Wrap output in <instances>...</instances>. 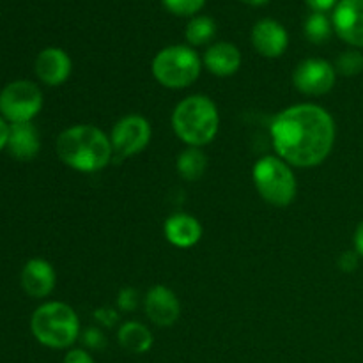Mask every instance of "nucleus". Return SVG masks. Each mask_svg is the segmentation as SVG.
I'll return each instance as SVG.
<instances>
[{"label":"nucleus","mask_w":363,"mask_h":363,"mask_svg":"<svg viewBox=\"0 0 363 363\" xmlns=\"http://www.w3.org/2000/svg\"><path fill=\"white\" fill-rule=\"evenodd\" d=\"M269 135L277 156L287 165L311 169L330 156L337 128L328 110L314 103H300L277 113Z\"/></svg>","instance_id":"obj_1"},{"label":"nucleus","mask_w":363,"mask_h":363,"mask_svg":"<svg viewBox=\"0 0 363 363\" xmlns=\"http://www.w3.org/2000/svg\"><path fill=\"white\" fill-rule=\"evenodd\" d=\"M55 151L64 165L77 172L91 174L108 165L113 149L108 135L98 126L77 124L59 135Z\"/></svg>","instance_id":"obj_2"},{"label":"nucleus","mask_w":363,"mask_h":363,"mask_svg":"<svg viewBox=\"0 0 363 363\" xmlns=\"http://www.w3.org/2000/svg\"><path fill=\"white\" fill-rule=\"evenodd\" d=\"M172 128L188 147H204L211 144L220 128V113L215 101L204 94L184 98L174 108Z\"/></svg>","instance_id":"obj_3"},{"label":"nucleus","mask_w":363,"mask_h":363,"mask_svg":"<svg viewBox=\"0 0 363 363\" xmlns=\"http://www.w3.org/2000/svg\"><path fill=\"white\" fill-rule=\"evenodd\" d=\"M32 335L39 344L52 350H66L80 335V319L69 305L48 301L35 308L30 319Z\"/></svg>","instance_id":"obj_4"},{"label":"nucleus","mask_w":363,"mask_h":363,"mask_svg":"<svg viewBox=\"0 0 363 363\" xmlns=\"http://www.w3.org/2000/svg\"><path fill=\"white\" fill-rule=\"evenodd\" d=\"M254 184L262 201L275 208H286L293 204L298 194L296 176L291 165L279 156H262L252 170Z\"/></svg>","instance_id":"obj_5"},{"label":"nucleus","mask_w":363,"mask_h":363,"mask_svg":"<svg viewBox=\"0 0 363 363\" xmlns=\"http://www.w3.org/2000/svg\"><path fill=\"white\" fill-rule=\"evenodd\" d=\"M151 71L156 82L163 87L186 89L201 77L202 60L190 46L172 45L156 53Z\"/></svg>","instance_id":"obj_6"},{"label":"nucleus","mask_w":363,"mask_h":363,"mask_svg":"<svg viewBox=\"0 0 363 363\" xmlns=\"http://www.w3.org/2000/svg\"><path fill=\"white\" fill-rule=\"evenodd\" d=\"M43 108V92L34 82L16 80L0 92V113L11 124L30 123Z\"/></svg>","instance_id":"obj_7"},{"label":"nucleus","mask_w":363,"mask_h":363,"mask_svg":"<svg viewBox=\"0 0 363 363\" xmlns=\"http://www.w3.org/2000/svg\"><path fill=\"white\" fill-rule=\"evenodd\" d=\"M152 137V128L145 117L138 113L124 116L116 123L110 135L112 149L121 158H131L149 145Z\"/></svg>","instance_id":"obj_8"},{"label":"nucleus","mask_w":363,"mask_h":363,"mask_svg":"<svg viewBox=\"0 0 363 363\" xmlns=\"http://www.w3.org/2000/svg\"><path fill=\"white\" fill-rule=\"evenodd\" d=\"M337 82V71L332 62L325 59H305L294 67L293 84L301 94H328Z\"/></svg>","instance_id":"obj_9"},{"label":"nucleus","mask_w":363,"mask_h":363,"mask_svg":"<svg viewBox=\"0 0 363 363\" xmlns=\"http://www.w3.org/2000/svg\"><path fill=\"white\" fill-rule=\"evenodd\" d=\"M335 34L353 48H363V0H340L332 16Z\"/></svg>","instance_id":"obj_10"},{"label":"nucleus","mask_w":363,"mask_h":363,"mask_svg":"<svg viewBox=\"0 0 363 363\" xmlns=\"http://www.w3.org/2000/svg\"><path fill=\"white\" fill-rule=\"evenodd\" d=\"M145 315L152 325L160 328L176 325L181 315V301L172 289L167 286H155L147 291L144 300Z\"/></svg>","instance_id":"obj_11"},{"label":"nucleus","mask_w":363,"mask_h":363,"mask_svg":"<svg viewBox=\"0 0 363 363\" xmlns=\"http://www.w3.org/2000/svg\"><path fill=\"white\" fill-rule=\"evenodd\" d=\"M250 38L255 52L266 59H279L289 46V34L284 25L272 18L259 20L252 28Z\"/></svg>","instance_id":"obj_12"},{"label":"nucleus","mask_w":363,"mask_h":363,"mask_svg":"<svg viewBox=\"0 0 363 363\" xmlns=\"http://www.w3.org/2000/svg\"><path fill=\"white\" fill-rule=\"evenodd\" d=\"M35 74L50 87H59L71 77V57L60 48H45L35 59Z\"/></svg>","instance_id":"obj_13"},{"label":"nucleus","mask_w":363,"mask_h":363,"mask_svg":"<svg viewBox=\"0 0 363 363\" xmlns=\"http://www.w3.org/2000/svg\"><path fill=\"white\" fill-rule=\"evenodd\" d=\"M57 275L45 259H30L21 269V287L32 298H46L55 289Z\"/></svg>","instance_id":"obj_14"},{"label":"nucleus","mask_w":363,"mask_h":363,"mask_svg":"<svg viewBox=\"0 0 363 363\" xmlns=\"http://www.w3.org/2000/svg\"><path fill=\"white\" fill-rule=\"evenodd\" d=\"M163 234L167 241L176 248H191L201 241L202 225L195 216L188 213H174L165 220Z\"/></svg>","instance_id":"obj_15"},{"label":"nucleus","mask_w":363,"mask_h":363,"mask_svg":"<svg viewBox=\"0 0 363 363\" xmlns=\"http://www.w3.org/2000/svg\"><path fill=\"white\" fill-rule=\"evenodd\" d=\"M202 64L215 77H233L241 67V52L233 43L218 41L206 50Z\"/></svg>","instance_id":"obj_16"},{"label":"nucleus","mask_w":363,"mask_h":363,"mask_svg":"<svg viewBox=\"0 0 363 363\" xmlns=\"http://www.w3.org/2000/svg\"><path fill=\"white\" fill-rule=\"evenodd\" d=\"M7 149L11 155L21 162H28L38 156L41 149V138L39 131L32 123L11 124L9 126V140H7Z\"/></svg>","instance_id":"obj_17"},{"label":"nucleus","mask_w":363,"mask_h":363,"mask_svg":"<svg viewBox=\"0 0 363 363\" xmlns=\"http://www.w3.org/2000/svg\"><path fill=\"white\" fill-rule=\"evenodd\" d=\"M117 340H119V346L131 354L147 353L155 344L151 330L138 321L124 323L117 332Z\"/></svg>","instance_id":"obj_18"},{"label":"nucleus","mask_w":363,"mask_h":363,"mask_svg":"<svg viewBox=\"0 0 363 363\" xmlns=\"http://www.w3.org/2000/svg\"><path fill=\"white\" fill-rule=\"evenodd\" d=\"M176 169L184 181H199L208 169V156L201 147H188L177 156Z\"/></svg>","instance_id":"obj_19"},{"label":"nucleus","mask_w":363,"mask_h":363,"mask_svg":"<svg viewBox=\"0 0 363 363\" xmlns=\"http://www.w3.org/2000/svg\"><path fill=\"white\" fill-rule=\"evenodd\" d=\"M186 41L191 46H204L216 35V23L209 16H194L186 25Z\"/></svg>","instance_id":"obj_20"},{"label":"nucleus","mask_w":363,"mask_h":363,"mask_svg":"<svg viewBox=\"0 0 363 363\" xmlns=\"http://www.w3.org/2000/svg\"><path fill=\"white\" fill-rule=\"evenodd\" d=\"M305 38L314 45H323L332 38L333 23L325 13H312L303 25Z\"/></svg>","instance_id":"obj_21"},{"label":"nucleus","mask_w":363,"mask_h":363,"mask_svg":"<svg viewBox=\"0 0 363 363\" xmlns=\"http://www.w3.org/2000/svg\"><path fill=\"white\" fill-rule=\"evenodd\" d=\"M337 74L340 77H357L363 71V53L360 50H346L337 57L335 64Z\"/></svg>","instance_id":"obj_22"},{"label":"nucleus","mask_w":363,"mask_h":363,"mask_svg":"<svg viewBox=\"0 0 363 363\" xmlns=\"http://www.w3.org/2000/svg\"><path fill=\"white\" fill-rule=\"evenodd\" d=\"M165 9L176 16H197L199 11L206 6V0H162Z\"/></svg>","instance_id":"obj_23"},{"label":"nucleus","mask_w":363,"mask_h":363,"mask_svg":"<svg viewBox=\"0 0 363 363\" xmlns=\"http://www.w3.org/2000/svg\"><path fill=\"white\" fill-rule=\"evenodd\" d=\"M358 261H360V255L357 252H344L339 257V268L342 269L344 273H353L354 269L358 268Z\"/></svg>","instance_id":"obj_24"},{"label":"nucleus","mask_w":363,"mask_h":363,"mask_svg":"<svg viewBox=\"0 0 363 363\" xmlns=\"http://www.w3.org/2000/svg\"><path fill=\"white\" fill-rule=\"evenodd\" d=\"M62 363H96L94 358L84 350H71L69 353H66Z\"/></svg>","instance_id":"obj_25"},{"label":"nucleus","mask_w":363,"mask_h":363,"mask_svg":"<svg viewBox=\"0 0 363 363\" xmlns=\"http://www.w3.org/2000/svg\"><path fill=\"white\" fill-rule=\"evenodd\" d=\"M119 307L123 311L131 312L135 307H137V296H135V291L133 289H124L121 291L119 294Z\"/></svg>","instance_id":"obj_26"},{"label":"nucleus","mask_w":363,"mask_h":363,"mask_svg":"<svg viewBox=\"0 0 363 363\" xmlns=\"http://www.w3.org/2000/svg\"><path fill=\"white\" fill-rule=\"evenodd\" d=\"M340 0H305L308 7H311L314 13H326L330 9H335V6Z\"/></svg>","instance_id":"obj_27"},{"label":"nucleus","mask_w":363,"mask_h":363,"mask_svg":"<svg viewBox=\"0 0 363 363\" xmlns=\"http://www.w3.org/2000/svg\"><path fill=\"white\" fill-rule=\"evenodd\" d=\"M85 344L89 347H92V350H101L105 346V337L98 330H87L85 332Z\"/></svg>","instance_id":"obj_28"},{"label":"nucleus","mask_w":363,"mask_h":363,"mask_svg":"<svg viewBox=\"0 0 363 363\" xmlns=\"http://www.w3.org/2000/svg\"><path fill=\"white\" fill-rule=\"evenodd\" d=\"M353 243H354V252H357L360 257H363V220L358 223L357 230H354Z\"/></svg>","instance_id":"obj_29"},{"label":"nucleus","mask_w":363,"mask_h":363,"mask_svg":"<svg viewBox=\"0 0 363 363\" xmlns=\"http://www.w3.org/2000/svg\"><path fill=\"white\" fill-rule=\"evenodd\" d=\"M7 140H9V124L0 116V151L7 147Z\"/></svg>","instance_id":"obj_30"},{"label":"nucleus","mask_w":363,"mask_h":363,"mask_svg":"<svg viewBox=\"0 0 363 363\" xmlns=\"http://www.w3.org/2000/svg\"><path fill=\"white\" fill-rule=\"evenodd\" d=\"M241 2L248 4V6H264V4H268L269 0H241Z\"/></svg>","instance_id":"obj_31"}]
</instances>
